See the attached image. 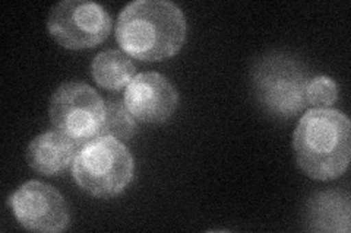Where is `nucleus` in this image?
Instances as JSON below:
<instances>
[{
  "label": "nucleus",
  "instance_id": "obj_12",
  "mask_svg": "<svg viewBox=\"0 0 351 233\" xmlns=\"http://www.w3.org/2000/svg\"><path fill=\"white\" fill-rule=\"evenodd\" d=\"M136 131V120L129 113L125 101L108 99L106 102V115L100 136L113 137L119 141H128Z\"/></svg>",
  "mask_w": 351,
  "mask_h": 233
},
{
  "label": "nucleus",
  "instance_id": "obj_9",
  "mask_svg": "<svg viewBox=\"0 0 351 233\" xmlns=\"http://www.w3.org/2000/svg\"><path fill=\"white\" fill-rule=\"evenodd\" d=\"M78 149V144L59 131H46L29 143L25 158L32 171L44 176H56L71 168Z\"/></svg>",
  "mask_w": 351,
  "mask_h": 233
},
{
  "label": "nucleus",
  "instance_id": "obj_6",
  "mask_svg": "<svg viewBox=\"0 0 351 233\" xmlns=\"http://www.w3.org/2000/svg\"><path fill=\"white\" fill-rule=\"evenodd\" d=\"M47 28L53 40L64 49H93L108 37L112 18L98 3L63 0L50 10Z\"/></svg>",
  "mask_w": 351,
  "mask_h": 233
},
{
  "label": "nucleus",
  "instance_id": "obj_4",
  "mask_svg": "<svg viewBox=\"0 0 351 233\" xmlns=\"http://www.w3.org/2000/svg\"><path fill=\"white\" fill-rule=\"evenodd\" d=\"M309 81L304 66L287 54H268L252 69V87L258 102L278 118L294 117L307 105Z\"/></svg>",
  "mask_w": 351,
  "mask_h": 233
},
{
  "label": "nucleus",
  "instance_id": "obj_11",
  "mask_svg": "<svg viewBox=\"0 0 351 233\" xmlns=\"http://www.w3.org/2000/svg\"><path fill=\"white\" fill-rule=\"evenodd\" d=\"M135 64L129 55L119 50H106L95 55L91 63V76L98 86L107 91H120L136 76Z\"/></svg>",
  "mask_w": 351,
  "mask_h": 233
},
{
  "label": "nucleus",
  "instance_id": "obj_8",
  "mask_svg": "<svg viewBox=\"0 0 351 233\" xmlns=\"http://www.w3.org/2000/svg\"><path fill=\"white\" fill-rule=\"evenodd\" d=\"M123 101L136 121L160 124L167 121L178 108L179 94L166 76L147 72L130 81Z\"/></svg>",
  "mask_w": 351,
  "mask_h": 233
},
{
  "label": "nucleus",
  "instance_id": "obj_10",
  "mask_svg": "<svg viewBox=\"0 0 351 233\" xmlns=\"http://www.w3.org/2000/svg\"><path fill=\"white\" fill-rule=\"evenodd\" d=\"M307 221L312 230L350 232V195L341 191L315 195L307 207Z\"/></svg>",
  "mask_w": 351,
  "mask_h": 233
},
{
  "label": "nucleus",
  "instance_id": "obj_5",
  "mask_svg": "<svg viewBox=\"0 0 351 233\" xmlns=\"http://www.w3.org/2000/svg\"><path fill=\"white\" fill-rule=\"evenodd\" d=\"M49 115L54 130L81 148L100 137L106 102L90 85L64 82L50 99Z\"/></svg>",
  "mask_w": 351,
  "mask_h": 233
},
{
  "label": "nucleus",
  "instance_id": "obj_13",
  "mask_svg": "<svg viewBox=\"0 0 351 233\" xmlns=\"http://www.w3.org/2000/svg\"><path fill=\"white\" fill-rule=\"evenodd\" d=\"M338 101V86L328 76L311 77L306 86V104L313 108H331Z\"/></svg>",
  "mask_w": 351,
  "mask_h": 233
},
{
  "label": "nucleus",
  "instance_id": "obj_7",
  "mask_svg": "<svg viewBox=\"0 0 351 233\" xmlns=\"http://www.w3.org/2000/svg\"><path fill=\"white\" fill-rule=\"evenodd\" d=\"M9 204L19 225L28 230L59 233L69 226L68 204L56 188L49 184L25 182L10 195Z\"/></svg>",
  "mask_w": 351,
  "mask_h": 233
},
{
  "label": "nucleus",
  "instance_id": "obj_1",
  "mask_svg": "<svg viewBox=\"0 0 351 233\" xmlns=\"http://www.w3.org/2000/svg\"><path fill=\"white\" fill-rule=\"evenodd\" d=\"M182 9L169 0H136L123 8L116 40L123 53L141 61H161L178 54L186 41Z\"/></svg>",
  "mask_w": 351,
  "mask_h": 233
},
{
  "label": "nucleus",
  "instance_id": "obj_2",
  "mask_svg": "<svg viewBox=\"0 0 351 233\" xmlns=\"http://www.w3.org/2000/svg\"><path fill=\"white\" fill-rule=\"evenodd\" d=\"M299 168L316 181L341 176L351 159V123L341 111L312 108L300 118L293 135Z\"/></svg>",
  "mask_w": 351,
  "mask_h": 233
},
{
  "label": "nucleus",
  "instance_id": "obj_3",
  "mask_svg": "<svg viewBox=\"0 0 351 233\" xmlns=\"http://www.w3.org/2000/svg\"><path fill=\"white\" fill-rule=\"evenodd\" d=\"M134 158L122 141L100 136L78 149L72 175L84 191L98 198L122 194L134 178Z\"/></svg>",
  "mask_w": 351,
  "mask_h": 233
}]
</instances>
